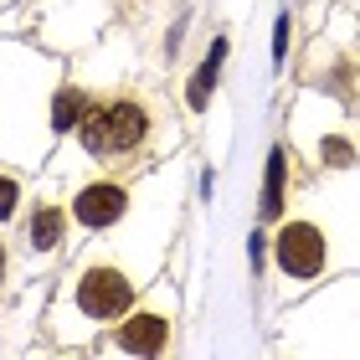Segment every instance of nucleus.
<instances>
[{
  "mask_svg": "<svg viewBox=\"0 0 360 360\" xmlns=\"http://www.w3.org/2000/svg\"><path fill=\"white\" fill-rule=\"evenodd\" d=\"M129 206H134V191H129L119 175H103V180L77 186V195H72V221L88 226V232H108V226H119L129 217Z\"/></svg>",
  "mask_w": 360,
  "mask_h": 360,
  "instance_id": "6",
  "label": "nucleus"
},
{
  "mask_svg": "<svg viewBox=\"0 0 360 360\" xmlns=\"http://www.w3.org/2000/svg\"><path fill=\"white\" fill-rule=\"evenodd\" d=\"M15 206H21V186H15L11 175H0V221H11Z\"/></svg>",
  "mask_w": 360,
  "mask_h": 360,
  "instance_id": "9",
  "label": "nucleus"
},
{
  "mask_svg": "<svg viewBox=\"0 0 360 360\" xmlns=\"http://www.w3.org/2000/svg\"><path fill=\"white\" fill-rule=\"evenodd\" d=\"M160 103L150 93H113L103 103H88L83 124H77V150L103 175H129L139 165H150V155L160 150Z\"/></svg>",
  "mask_w": 360,
  "mask_h": 360,
  "instance_id": "2",
  "label": "nucleus"
},
{
  "mask_svg": "<svg viewBox=\"0 0 360 360\" xmlns=\"http://www.w3.org/2000/svg\"><path fill=\"white\" fill-rule=\"evenodd\" d=\"M304 201L309 206L293 211L273 237L278 278L293 293L314 288L330 268L340 273L360 263V165L335 170V180L314 186Z\"/></svg>",
  "mask_w": 360,
  "mask_h": 360,
  "instance_id": "1",
  "label": "nucleus"
},
{
  "mask_svg": "<svg viewBox=\"0 0 360 360\" xmlns=\"http://www.w3.org/2000/svg\"><path fill=\"white\" fill-rule=\"evenodd\" d=\"M6 268H11V257H6V242H0V283H6Z\"/></svg>",
  "mask_w": 360,
  "mask_h": 360,
  "instance_id": "10",
  "label": "nucleus"
},
{
  "mask_svg": "<svg viewBox=\"0 0 360 360\" xmlns=\"http://www.w3.org/2000/svg\"><path fill=\"white\" fill-rule=\"evenodd\" d=\"M293 144H299L304 160H314L319 170H355L360 165L355 119H345V113L319 93H304L299 108H293Z\"/></svg>",
  "mask_w": 360,
  "mask_h": 360,
  "instance_id": "4",
  "label": "nucleus"
},
{
  "mask_svg": "<svg viewBox=\"0 0 360 360\" xmlns=\"http://www.w3.org/2000/svg\"><path fill=\"white\" fill-rule=\"evenodd\" d=\"M283 165H288V155H283V150H273L268 186H263V217H278V211H283Z\"/></svg>",
  "mask_w": 360,
  "mask_h": 360,
  "instance_id": "8",
  "label": "nucleus"
},
{
  "mask_svg": "<svg viewBox=\"0 0 360 360\" xmlns=\"http://www.w3.org/2000/svg\"><path fill=\"white\" fill-rule=\"evenodd\" d=\"M26 242H31V248H37V252H52L57 242H62V206H52V201H41L37 211H31Z\"/></svg>",
  "mask_w": 360,
  "mask_h": 360,
  "instance_id": "7",
  "label": "nucleus"
},
{
  "mask_svg": "<svg viewBox=\"0 0 360 360\" xmlns=\"http://www.w3.org/2000/svg\"><path fill=\"white\" fill-rule=\"evenodd\" d=\"M170 335H175V299L165 304V293L150 299L144 309H129L119 335H113V350L124 355H160L170 350Z\"/></svg>",
  "mask_w": 360,
  "mask_h": 360,
  "instance_id": "5",
  "label": "nucleus"
},
{
  "mask_svg": "<svg viewBox=\"0 0 360 360\" xmlns=\"http://www.w3.org/2000/svg\"><path fill=\"white\" fill-rule=\"evenodd\" d=\"M134 273L119 268V263H77L72 278H68V288H62V299L57 309L62 314H77V319H88V330L93 324H119L129 309H134Z\"/></svg>",
  "mask_w": 360,
  "mask_h": 360,
  "instance_id": "3",
  "label": "nucleus"
}]
</instances>
